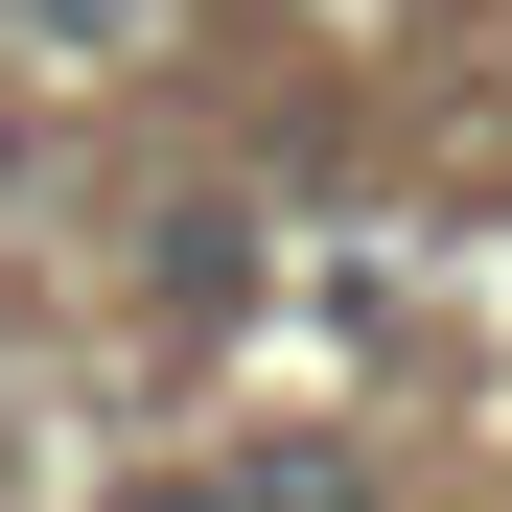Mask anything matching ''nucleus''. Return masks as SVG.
<instances>
[{"label": "nucleus", "mask_w": 512, "mask_h": 512, "mask_svg": "<svg viewBox=\"0 0 512 512\" xmlns=\"http://www.w3.org/2000/svg\"><path fill=\"white\" fill-rule=\"evenodd\" d=\"M117 512H350L326 466H163V489H117Z\"/></svg>", "instance_id": "nucleus-1"}]
</instances>
